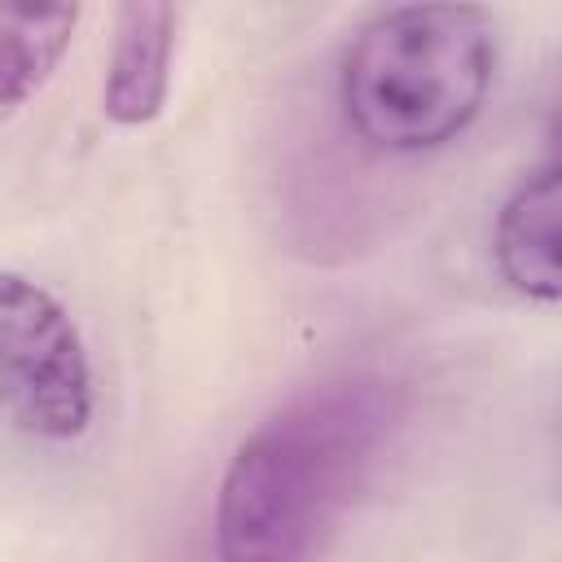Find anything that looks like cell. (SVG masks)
Instances as JSON below:
<instances>
[{"label":"cell","mask_w":562,"mask_h":562,"mask_svg":"<svg viewBox=\"0 0 562 562\" xmlns=\"http://www.w3.org/2000/svg\"><path fill=\"white\" fill-rule=\"evenodd\" d=\"M0 408L40 439H75L92 417V369L66 307L0 268Z\"/></svg>","instance_id":"cell-3"},{"label":"cell","mask_w":562,"mask_h":562,"mask_svg":"<svg viewBox=\"0 0 562 562\" xmlns=\"http://www.w3.org/2000/svg\"><path fill=\"white\" fill-rule=\"evenodd\" d=\"M496 263L527 299H558V167L531 171L496 215Z\"/></svg>","instance_id":"cell-5"},{"label":"cell","mask_w":562,"mask_h":562,"mask_svg":"<svg viewBox=\"0 0 562 562\" xmlns=\"http://www.w3.org/2000/svg\"><path fill=\"white\" fill-rule=\"evenodd\" d=\"M496 70V26L474 4L378 13L342 61L351 127L391 154L448 145L479 114Z\"/></svg>","instance_id":"cell-2"},{"label":"cell","mask_w":562,"mask_h":562,"mask_svg":"<svg viewBox=\"0 0 562 562\" xmlns=\"http://www.w3.org/2000/svg\"><path fill=\"white\" fill-rule=\"evenodd\" d=\"M395 426V391L329 382L272 413L228 461L215 501L220 562H307L321 527Z\"/></svg>","instance_id":"cell-1"},{"label":"cell","mask_w":562,"mask_h":562,"mask_svg":"<svg viewBox=\"0 0 562 562\" xmlns=\"http://www.w3.org/2000/svg\"><path fill=\"white\" fill-rule=\"evenodd\" d=\"M176 48V9L171 4H123L114 26L105 114L114 123H149L171 83Z\"/></svg>","instance_id":"cell-4"},{"label":"cell","mask_w":562,"mask_h":562,"mask_svg":"<svg viewBox=\"0 0 562 562\" xmlns=\"http://www.w3.org/2000/svg\"><path fill=\"white\" fill-rule=\"evenodd\" d=\"M79 9H22L0 4V123L18 114L61 61Z\"/></svg>","instance_id":"cell-6"}]
</instances>
